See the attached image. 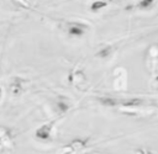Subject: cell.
Listing matches in <instances>:
<instances>
[{
	"label": "cell",
	"mask_w": 158,
	"mask_h": 154,
	"mask_svg": "<svg viewBox=\"0 0 158 154\" xmlns=\"http://www.w3.org/2000/svg\"><path fill=\"white\" fill-rule=\"evenodd\" d=\"M86 143H88V139H74L72 143H69L67 147H65V153L69 154V153H77L79 150H81L83 148L86 147Z\"/></svg>",
	"instance_id": "1"
},
{
	"label": "cell",
	"mask_w": 158,
	"mask_h": 154,
	"mask_svg": "<svg viewBox=\"0 0 158 154\" xmlns=\"http://www.w3.org/2000/svg\"><path fill=\"white\" fill-rule=\"evenodd\" d=\"M148 64L152 71H158V47L154 46L148 52Z\"/></svg>",
	"instance_id": "2"
},
{
	"label": "cell",
	"mask_w": 158,
	"mask_h": 154,
	"mask_svg": "<svg viewBox=\"0 0 158 154\" xmlns=\"http://www.w3.org/2000/svg\"><path fill=\"white\" fill-rule=\"evenodd\" d=\"M51 124H44L36 131V137L40 139H47L51 136Z\"/></svg>",
	"instance_id": "3"
},
{
	"label": "cell",
	"mask_w": 158,
	"mask_h": 154,
	"mask_svg": "<svg viewBox=\"0 0 158 154\" xmlns=\"http://www.w3.org/2000/svg\"><path fill=\"white\" fill-rule=\"evenodd\" d=\"M68 31H69V33L72 36H81L84 33V31H85V26L80 25V23H73V25H70Z\"/></svg>",
	"instance_id": "4"
},
{
	"label": "cell",
	"mask_w": 158,
	"mask_h": 154,
	"mask_svg": "<svg viewBox=\"0 0 158 154\" xmlns=\"http://www.w3.org/2000/svg\"><path fill=\"white\" fill-rule=\"evenodd\" d=\"M104 6H106V2L105 1H95L91 4V10L93 11H98L100 9H102Z\"/></svg>",
	"instance_id": "5"
},
{
	"label": "cell",
	"mask_w": 158,
	"mask_h": 154,
	"mask_svg": "<svg viewBox=\"0 0 158 154\" xmlns=\"http://www.w3.org/2000/svg\"><path fill=\"white\" fill-rule=\"evenodd\" d=\"M110 54H111V49H110L109 47H106V48H104L102 51H100V52L96 54V57H99V58H107Z\"/></svg>",
	"instance_id": "6"
},
{
	"label": "cell",
	"mask_w": 158,
	"mask_h": 154,
	"mask_svg": "<svg viewBox=\"0 0 158 154\" xmlns=\"http://www.w3.org/2000/svg\"><path fill=\"white\" fill-rule=\"evenodd\" d=\"M101 102L106 106H112L115 105V100L114 99H101Z\"/></svg>",
	"instance_id": "7"
},
{
	"label": "cell",
	"mask_w": 158,
	"mask_h": 154,
	"mask_svg": "<svg viewBox=\"0 0 158 154\" xmlns=\"http://www.w3.org/2000/svg\"><path fill=\"white\" fill-rule=\"evenodd\" d=\"M152 2H153V0H142L139 2V7H148Z\"/></svg>",
	"instance_id": "8"
},
{
	"label": "cell",
	"mask_w": 158,
	"mask_h": 154,
	"mask_svg": "<svg viewBox=\"0 0 158 154\" xmlns=\"http://www.w3.org/2000/svg\"><path fill=\"white\" fill-rule=\"evenodd\" d=\"M152 87L153 89H158V75L154 78V80L152 81Z\"/></svg>",
	"instance_id": "9"
},
{
	"label": "cell",
	"mask_w": 158,
	"mask_h": 154,
	"mask_svg": "<svg viewBox=\"0 0 158 154\" xmlns=\"http://www.w3.org/2000/svg\"><path fill=\"white\" fill-rule=\"evenodd\" d=\"M136 154H151V152L146 150V149H138V150H136Z\"/></svg>",
	"instance_id": "10"
}]
</instances>
